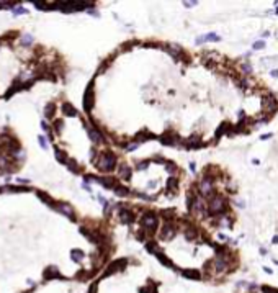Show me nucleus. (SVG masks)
Segmentation results:
<instances>
[{"label": "nucleus", "instance_id": "obj_1", "mask_svg": "<svg viewBox=\"0 0 278 293\" xmlns=\"http://www.w3.org/2000/svg\"><path fill=\"white\" fill-rule=\"evenodd\" d=\"M97 167L103 172H110L116 167V156L113 152H101L98 161H97Z\"/></svg>", "mask_w": 278, "mask_h": 293}, {"label": "nucleus", "instance_id": "obj_2", "mask_svg": "<svg viewBox=\"0 0 278 293\" xmlns=\"http://www.w3.org/2000/svg\"><path fill=\"white\" fill-rule=\"evenodd\" d=\"M54 210H57V211L62 213V215H66V216L69 218V219H72V221H75V219H77L75 213H74V210H72V206H71V205H67V203H57Z\"/></svg>", "mask_w": 278, "mask_h": 293}, {"label": "nucleus", "instance_id": "obj_3", "mask_svg": "<svg viewBox=\"0 0 278 293\" xmlns=\"http://www.w3.org/2000/svg\"><path fill=\"white\" fill-rule=\"evenodd\" d=\"M92 105H93V89H92V84H90L85 92V95H84V108L87 111H90Z\"/></svg>", "mask_w": 278, "mask_h": 293}, {"label": "nucleus", "instance_id": "obj_4", "mask_svg": "<svg viewBox=\"0 0 278 293\" xmlns=\"http://www.w3.org/2000/svg\"><path fill=\"white\" fill-rule=\"evenodd\" d=\"M87 133H88V136H90L92 141L95 142H103L105 141V138H103V134H101L97 128H92V126H87Z\"/></svg>", "mask_w": 278, "mask_h": 293}, {"label": "nucleus", "instance_id": "obj_5", "mask_svg": "<svg viewBox=\"0 0 278 293\" xmlns=\"http://www.w3.org/2000/svg\"><path fill=\"white\" fill-rule=\"evenodd\" d=\"M36 195H38V198H39V200H43L44 203H48L49 206L56 208V205H57V203H56L54 200H52V198H51L49 195H48V193H44V192H36Z\"/></svg>", "mask_w": 278, "mask_h": 293}, {"label": "nucleus", "instance_id": "obj_6", "mask_svg": "<svg viewBox=\"0 0 278 293\" xmlns=\"http://www.w3.org/2000/svg\"><path fill=\"white\" fill-rule=\"evenodd\" d=\"M62 111H64L67 116H75V115H77L75 108H74V106H72L69 102H64V103H62Z\"/></svg>", "mask_w": 278, "mask_h": 293}, {"label": "nucleus", "instance_id": "obj_7", "mask_svg": "<svg viewBox=\"0 0 278 293\" xmlns=\"http://www.w3.org/2000/svg\"><path fill=\"white\" fill-rule=\"evenodd\" d=\"M118 174H120V179H128L131 175V167L129 166H120Z\"/></svg>", "mask_w": 278, "mask_h": 293}, {"label": "nucleus", "instance_id": "obj_8", "mask_svg": "<svg viewBox=\"0 0 278 293\" xmlns=\"http://www.w3.org/2000/svg\"><path fill=\"white\" fill-rule=\"evenodd\" d=\"M54 111H56V103L54 102H49V103L44 106V115L48 116V118H52V116H54Z\"/></svg>", "mask_w": 278, "mask_h": 293}, {"label": "nucleus", "instance_id": "obj_9", "mask_svg": "<svg viewBox=\"0 0 278 293\" xmlns=\"http://www.w3.org/2000/svg\"><path fill=\"white\" fill-rule=\"evenodd\" d=\"M7 190L12 193H18V192H30L28 187H21V185H7Z\"/></svg>", "mask_w": 278, "mask_h": 293}, {"label": "nucleus", "instance_id": "obj_10", "mask_svg": "<svg viewBox=\"0 0 278 293\" xmlns=\"http://www.w3.org/2000/svg\"><path fill=\"white\" fill-rule=\"evenodd\" d=\"M56 159H57L59 162H62V164H67V162H69L67 154L64 151H61V149H57V147H56Z\"/></svg>", "mask_w": 278, "mask_h": 293}, {"label": "nucleus", "instance_id": "obj_11", "mask_svg": "<svg viewBox=\"0 0 278 293\" xmlns=\"http://www.w3.org/2000/svg\"><path fill=\"white\" fill-rule=\"evenodd\" d=\"M33 36L31 35H23L21 36V40H20V44L21 46H30V44H33Z\"/></svg>", "mask_w": 278, "mask_h": 293}, {"label": "nucleus", "instance_id": "obj_12", "mask_svg": "<svg viewBox=\"0 0 278 293\" xmlns=\"http://www.w3.org/2000/svg\"><path fill=\"white\" fill-rule=\"evenodd\" d=\"M115 193H116L118 197H126V195H128V188L121 187V185H116V187H115Z\"/></svg>", "mask_w": 278, "mask_h": 293}, {"label": "nucleus", "instance_id": "obj_13", "mask_svg": "<svg viewBox=\"0 0 278 293\" xmlns=\"http://www.w3.org/2000/svg\"><path fill=\"white\" fill-rule=\"evenodd\" d=\"M67 167H69V169H71V170L74 172V174H80V170H82V169H80L79 166H77V164H75L74 161H69V162H67Z\"/></svg>", "mask_w": 278, "mask_h": 293}, {"label": "nucleus", "instance_id": "obj_14", "mask_svg": "<svg viewBox=\"0 0 278 293\" xmlns=\"http://www.w3.org/2000/svg\"><path fill=\"white\" fill-rule=\"evenodd\" d=\"M62 126H64L62 120H56V121H54V129H56V133H57V134L62 131Z\"/></svg>", "mask_w": 278, "mask_h": 293}, {"label": "nucleus", "instance_id": "obj_15", "mask_svg": "<svg viewBox=\"0 0 278 293\" xmlns=\"http://www.w3.org/2000/svg\"><path fill=\"white\" fill-rule=\"evenodd\" d=\"M25 13H28V10H26V8H23V7H18V8H15V10H13V15H25Z\"/></svg>", "mask_w": 278, "mask_h": 293}, {"label": "nucleus", "instance_id": "obj_16", "mask_svg": "<svg viewBox=\"0 0 278 293\" xmlns=\"http://www.w3.org/2000/svg\"><path fill=\"white\" fill-rule=\"evenodd\" d=\"M38 141H39V146L43 147V149H48V142H46L44 136H39V138H38Z\"/></svg>", "mask_w": 278, "mask_h": 293}, {"label": "nucleus", "instance_id": "obj_17", "mask_svg": "<svg viewBox=\"0 0 278 293\" xmlns=\"http://www.w3.org/2000/svg\"><path fill=\"white\" fill-rule=\"evenodd\" d=\"M262 48H265V43H263V41H257V43L254 44V49H262Z\"/></svg>", "mask_w": 278, "mask_h": 293}, {"label": "nucleus", "instance_id": "obj_18", "mask_svg": "<svg viewBox=\"0 0 278 293\" xmlns=\"http://www.w3.org/2000/svg\"><path fill=\"white\" fill-rule=\"evenodd\" d=\"M205 41H219V38H218V36H214V35H209V36H206V38H205Z\"/></svg>", "mask_w": 278, "mask_h": 293}, {"label": "nucleus", "instance_id": "obj_19", "mask_svg": "<svg viewBox=\"0 0 278 293\" xmlns=\"http://www.w3.org/2000/svg\"><path fill=\"white\" fill-rule=\"evenodd\" d=\"M18 183H30V180H28V179H18Z\"/></svg>", "mask_w": 278, "mask_h": 293}, {"label": "nucleus", "instance_id": "obj_20", "mask_svg": "<svg viewBox=\"0 0 278 293\" xmlns=\"http://www.w3.org/2000/svg\"><path fill=\"white\" fill-rule=\"evenodd\" d=\"M0 174H2V169H0Z\"/></svg>", "mask_w": 278, "mask_h": 293}, {"label": "nucleus", "instance_id": "obj_21", "mask_svg": "<svg viewBox=\"0 0 278 293\" xmlns=\"http://www.w3.org/2000/svg\"><path fill=\"white\" fill-rule=\"evenodd\" d=\"M0 192H2V188H0Z\"/></svg>", "mask_w": 278, "mask_h": 293}]
</instances>
